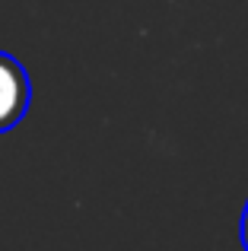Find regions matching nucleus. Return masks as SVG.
I'll list each match as a JSON object with an SVG mask.
<instances>
[{
	"label": "nucleus",
	"instance_id": "nucleus-1",
	"mask_svg": "<svg viewBox=\"0 0 248 251\" xmlns=\"http://www.w3.org/2000/svg\"><path fill=\"white\" fill-rule=\"evenodd\" d=\"M32 102V83L25 67L13 54L0 51V134L13 130L25 118Z\"/></svg>",
	"mask_w": 248,
	"mask_h": 251
},
{
	"label": "nucleus",
	"instance_id": "nucleus-2",
	"mask_svg": "<svg viewBox=\"0 0 248 251\" xmlns=\"http://www.w3.org/2000/svg\"><path fill=\"white\" fill-rule=\"evenodd\" d=\"M239 235H242V248L248 251V203L242 210V226H239Z\"/></svg>",
	"mask_w": 248,
	"mask_h": 251
}]
</instances>
